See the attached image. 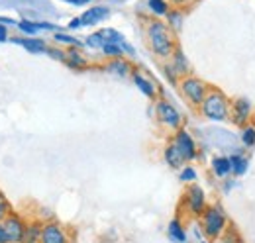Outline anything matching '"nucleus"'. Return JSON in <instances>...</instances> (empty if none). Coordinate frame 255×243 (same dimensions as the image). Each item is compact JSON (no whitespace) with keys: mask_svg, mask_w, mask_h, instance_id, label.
Listing matches in <instances>:
<instances>
[{"mask_svg":"<svg viewBox=\"0 0 255 243\" xmlns=\"http://www.w3.org/2000/svg\"><path fill=\"white\" fill-rule=\"evenodd\" d=\"M145 37H147L149 49L153 51V55L157 59L169 61L173 51L179 47V43L175 39V33L169 30V26L159 18L149 20L145 24Z\"/></svg>","mask_w":255,"mask_h":243,"instance_id":"obj_1","label":"nucleus"},{"mask_svg":"<svg viewBox=\"0 0 255 243\" xmlns=\"http://www.w3.org/2000/svg\"><path fill=\"white\" fill-rule=\"evenodd\" d=\"M198 226H200V232L206 238V242H218L226 234L230 220L220 204H210L198 218Z\"/></svg>","mask_w":255,"mask_h":243,"instance_id":"obj_2","label":"nucleus"},{"mask_svg":"<svg viewBox=\"0 0 255 243\" xmlns=\"http://www.w3.org/2000/svg\"><path fill=\"white\" fill-rule=\"evenodd\" d=\"M230 104H232V100L226 96V92H222L216 87H210L198 112L202 118L210 122H228L230 120Z\"/></svg>","mask_w":255,"mask_h":243,"instance_id":"obj_3","label":"nucleus"},{"mask_svg":"<svg viewBox=\"0 0 255 243\" xmlns=\"http://www.w3.org/2000/svg\"><path fill=\"white\" fill-rule=\"evenodd\" d=\"M177 87H179V91L183 94V98L191 104L192 108H196V110L200 108V104L204 102L206 94L210 91V85H208L206 81H202L200 77H196V75L183 77Z\"/></svg>","mask_w":255,"mask_h":243,"instance_id":"obj_4","label":"nucleus"},{"mask_svg":"<svg viewBox=\"0 0 255 243\" xmlns=\"http://www.w3.org/2000/svg\"><path fill=\"white\" fill-rule=\"evenodd\" d=\"M183 206H185L187 214H189L191 218H194V220H198V218L202 216V212H204L206 206H208V202H206V194H204V190H202L200 184L191 182V184L185 188Z\"/></svg>","mask_w":255,"mask_h":243,"instance_id":"obj_5","label":"nucleus"},{"mask_svg":"<svg viewBox=\"0 0 255 243\" xmlns=\"http://www.w3.org/2000/svg\"><path fill=\"white\" fill-rule=\"evenodd\" d=\"M155 118L165 129L177 131L183 127V114L165 98H159L155 102Z\"/></svg>","mask_w":255,"mask_h":243,"instance_id":"obj_6","label":"nucleus"},{"mask_svg":"<svg viewBox=\"0 0 255 243\" xmlns=\"http://www.w3.org/2000/svg\"><path fill=\"white\" fill-rule=\"evenodd\" d=\"M254 116H255V106L248 96H238V98L232 100V104H230V122L234 125H238L242 129L244 125L252 123Z\"/></svg>","mask_w":255,"mask_h":243,"instance_id":"obj_7","label":"nucleus"},{"mask_svg":"<svg viewBox=\"0 0 255 243\" xmlns=\"http://www.w3.org/2000/svg\"><path fill=\"white\" fill-rule=\"evenodd\" d=\"M2 226H4V232H6L8 243H24L28 220H26L22 214L8 212V216L2 220Z\"/></svg>","mask_w":255,"mask_h":243,"instance_id":"obj_8","label":"nucleus"},{"mask_svg":"<svg viewBox=\"0 0 255 243\" xmlns=\"http://www.w3.org/2000/svg\"><path fill=\"white\" fill-rule=\"evenodd\" d=\"M39 243H73V236L57 220H47L43 222Z\"/></svg>","mask_w":255,"mask_h":243,"instance_id":"obj_9","label":"nucleus"},{"mask_svg":"<svg viewBox=\"0 0 255 243\" xmlns=\"http://www.w3.org/2000/svg\"><path fill=\"white\" fill-rule=\"evenodd\" d=\"M173 141H175V145L179 147V151L183 153V157H185V161H187V163H191V161H194V159L198 157L196 141L192 139V135L185 129V127H181V129H177V131H175Z\"/></svg>","mask_w":255,"mask_h":243,"instance_id":"obj_10","label":"nucleus"},{"mask_svg":"<svg viewBox=\"0 0 255 243\" xmlns=\"http://www.w3.org/2000/svg\"><path fill=\"white\" fill-rule=\"evenodd\" d=\"M163 159H165V163H167L171 169H175V171H181V169L187 165V161H185L183 153L179 151V147L175 145V141H173V139L165 145V149H163Z\"/></svg>","mask_w":255,"mask_h":243,"instance_id":"obj_11","label":"nucleus"},{"mask_svg":"<svg viewBox=\"0 0 255 243\" xmlns=\"http://www.w3.org/2000/svg\"><path fill=\"white\" fill-rule=\"evenodd\" d=\"M108 16H110V10L106 6H95V8L85 10L79 18H81V24L83 26H96V24L104 22Z\"/></svg>","mask_w":255,"mask_h":243,"instance_id":"obj_12","label":"nucleus"},{"mask_svg":"<svg viewBox=\"0 0 255 243\" xmlns=\"http://www.w3.org/2000/svg\"><path fill=\"white\" fill-rule=\"evenodd\" d=\"M65 65L73 71H85L89 67V59L81 51V47H69L65 53Z\"/></svg>","mask_w":255,"mask_h":243,"instance_id":"obj_13","label":"nucleus"},{"mask_svg":"<svg viewBox=\"0 0 255 243\" xmlns=\"http://www.w3.org/2000/svg\"><path fill=\"white\" fill-rule=\"evenodd\" d=\"M169 63H171V67L175 69V73L179 75V79L192 75V73H191V63H189L187 55L183 53V49H181V47H177V49L173 51V55H171Z\"/></svg>","mask_w":255,"mask_h":243,"instance_id":"obj_14","label":"nucleus"},{"mask_svg":"<svg viewBox=\"0 0 255 243\" xmlns=\"http://www.w3.org/2000/svg\"><path fill=\"white\" fill-rule=\"evenodd\" d=\"M131 81H133V85L143 92L147 98H151V100H155V98H157V87H155V83H153V81H149L145 75H141V73L133 71V73H131Z\"/></svg>","mask_w":255,"mask_h":243,"instance_id":"obj_15","label":"nucleus"},{"mask_svg":"<svg viewBox=\"0 0 255 243\" xmlns=\"http://www.w3.org/2000/svg\"><path fill=\"white\" fill-rule=\"evenodd\" d=\"M167 236L173 243H187L189 238H187V230H185V224L181 218H173L167 226Z\"/></svg>","mask_w":255,"mask_h":243,"instance_id":"obj_16","label":"nucleus"},{"mask_svg":"<svg viewBox=\"0 0 255 243\" xmlns=\"http://www.w3.org/2000/svg\"><path fill=\"white\" fill-rule=\"evenodd\" d=\"M104 69L108 71V73H112V75H116V77H131V73H133V69H131V63L128 59H110L106 65H104Z\"/></svg>","mask_w":255,"mask_h":243,"instance_id":"obj_17","label":"nucleus"},{"mask_svg":"<svg viewBox=\"0 0 255 243\" xmlns=\"http://www.w3.org/2000/svg\"><path fill=\"white\" fill-rule=\"evenodd\" d=\"M14 43H18V45H22L24 49H28L30 53H47V43L43 41V39H39V37H14L12 39Z\"/></svg>","mask_w":255,"mask_h":243,"instance_id":"obj_18","label":"nucleus"},{"mask_svg":"<svg viewBox=\"0 0 255 243\" xmlns=\"http://www.w3.org/2000/svg\"><path fill=\"white\" fill-rule=\"evenodd\" d=\"M165 24L169 26V30L173 31V33L175 31H181L183 24H185V12L181 8H171L167 12V16H165Z\"/></svg>","mask_w":255,"mask_h":243,"instance_id":"obj_19","label":"nucleus"},{"mask_svg":"<svg viewBox=\"0 0 255 243\" xmlns=\"http://www.w3.org/2000/svg\"><path fill=\"white\" fill-rule=\"evenodd\" d=\"M41 230H43V220H30L28 226H26L24 243H39V240H41Z\"/></svg>","mask_w":255,"mask_h":243,"instance_id":"obj_20","label":"nucleus"},{"mask_svg":"<svg viewBox=\"0 0 255 243\" xmlns=\"http://www.w3.org/2000/svg\"><path fill=\"white\" fill-rule=\"evenodd\" d=\"M210 167H212V173L216 175V177H220V179H226L230 173H232V165H230V157H214L212 159V163H210Z\"/></svg>","mask_w":255,"mask_h":243,"instance_id":"obj_21","label":"nucleus"},{"mask_svg":"<svg viewBox=\"0 0 255 243\" xmlns=\"http://www.w3.org/2000/svg\"><path fill=\"white\" fill-rule=\"evenodd\" d=\"M230 165H232V175H236V177H244V175L248 173L250 161H248L244 155L234 153V155L230 157Z\"/></svg>","mask_w":255,"mask_h":243,"instance_id":"obj_22","label":"nucleus"},{"mask_svg":"<svg viewBox=\"0 0 255 243\" xmlns=\"http://www.w3.org/2000/svg\"><path fill=\"white\" fill-rule=\"evenodd\" d=\"M147 8H149V12H151L153 16H157V18L167 16V12L171 10V8H169V0H147Z\"/></svg>","mask_w":255,"mask_h":243,"instance_id":"obj_23","label":"nucleus"},{"mask_svg":"<svg viewBox=\"0 0 255 243\" xmlns=\"http://www.w3.org/2000/svg\"><path fill=\"white\" fill-rule=\"evenodd\" d=\"M53 39H55L57 45H67V49L69 47H83V41L81 39H77V37H73L69 33H63V31H55Z\"/></svg>","mask_w":255,"mask_h":243,"instance_id":"obj_24","label":"nucleus"},{"mask_svg":"<svg viewBox=\"0 0 255 243\" xmlns=\"http://www.w3.org/2000/svg\"><path fill=\"white\" fill-rule=\"evenodd\" d=\"M98 33L102 35L104 43H118V45H122V41H126V37H124L120 31L112 30V28H104V30H98Z\"/></svg>","mask_w":255,"mask_h":243,"instance_id":"obj_25","label":"nucleus"},{"mask_svg":"<svg viewBox=\"0 0 255 243\" xmlns=\"http://www.w3.org/2000/svg\"><path fill=\"white\" fill-rule=\"evenodd\" d=\"M100 51L104 53V57L108 61L122 59V57H124V49H122V45H118V43H104V47H102Z\"/></svg>","mask_w":255,"mask_h":243,"instance_id":"obj_26","label":"nucleus"},{"mask_svg":"<svg viewBox=\"0 0 255 243\" xmlns=\"http://www.w3.org/2000/svg\"><path fill=\"white\" fill-rule=\"evenodd\" d=\"M242 143L246 147H254L255 145V123H248L242 127Z\"/></svg>","mask_w":255,"mask_h":243,"instance_id":"obj_27","label":"nucleus"},{"mask_svg":"<svg viewBox=\"0 0 255 243\" xmlns=\"http://www.w3.org/2000/svg\"><path fill=\"white\" fill-rule=\"evenodd\" d=\"M179 181L187 182V184L194 182V181H196V169H194V167H191V165H185V167L179 171Z\"/></svg>","mask_w":255,"mask_h":243,"instance_id":"obj_28","label":"nucleus"},{"mask_svg":"<svg viewBox=\"0 0 255 243\" xmlns=\"http://www.w3.org/2000/svg\"><path fill=\"white\" fill-rule=\"evenodd\" d=\"M85 45L87 47H91V49H102L104 47V39H102V35L98 33V31H95V33H91L87 39H85Z\"/></svg>","mask_w":255,"mask_h":243,"instance_id":"obj_29","label":"nucleus"},{"mask_svg":"<svg viewBox=\"0 0 255 243\" xmlns=\"http://www.w3.org/2000/svg\"><path fill=\"white\" fill-rule=\"evenodd\" d=\"M163 75H165V79H167L171 85H179V81H181V79H179V75L175 73V69L171 67V63H169V61H165V63H163Z\"/></svg>","mask_w":255,"mask_h":243,"instance_id":"obj_30","label":"nucleus"},{"mask_svg":"<svg viewBox=\"0 0 255 243\" xmlns=\"http://www.w3.org/2000/svg\"><path fill=\"white\" fill-rule=\"evenodd\" d=\"M20 30H22V33H26V35H35L37 33V24L35 22H30V20H20L18 24H16Z\"/></svg>","mask_w":255,"mask_h":243,"instance_id":"obj_31","label":"nucleus"},{"mask_svg":"<svg viewBox=\"0 0 255 243\" xmlns=\"http://www.w3.org/2000/svg\"><path fill=\"white\" fill-rule=\"evenodd\" d=\"M65 53H67V49H61V47H47V55L55 61L65 63Z\"/></svg>","mask_w":255,"mask_h":243,"instance_id":"obj_32","label":"nucleus"},{"mask_svg":"<svg viewBox=\"0 0 255 243\" xmlns=\"http://www.w3.org/2000/svg\"><path fill=\"white\" fill-rule=\"evenodd\" d=\"M8 212H12L10 210V206H8V202H6V198L2 196V192H0V222L8 216Z\"/></svg>","mask_w":255,"mask_h":243,"instance_id":"obj_33","label":"nucleus"},{"mask_svg":"<svg viewBox=\"0 0 255 243\" xmlns=\"http://www.w3.org/2000/svg\"><path fill=\"white\" fill-rule=\"evenodd\" d=\"M122 49H124V55H129V57H133V55H135V49H133L128 41H122Z\"/></svg>","mask_w":255,"mask_h":243,"instance_id":"obj_34","label":"nucleus"},{"mask_svg":"<svg viewBox=\"0 0 255 243\" xmlns=\"http://www.w3.org/2000/svg\"><path fill=\"white\" fill-rule=\"evenodd\" d=\"M173 6H177V8H185V6H189V4H192L194 0H169Z\"/></svg>","mask_w":255,"mask_h":243,"instance_id":"obj_35","label":"nucleus"},{"mask_svg":"<svg viewBox=\"0 0 255 243\" xmlns=\"http://www.w3.org/2000/svg\"><path fill=\"white\" fill-rule=\"evenodd\" d=\"M79 28H83L81 18H73V20L69 22V30H79Z\"/></svg>","mask_w":255,"mask_h":243,"instance_id":"obj_36","label":"nucleus"},{"mask_svg":"<svg viewBox=\"0 0 255 243\" xmlns=\"http://www.w3.org/2000/svg\"><path fill=\"white\" fill-rule=\"evenodd\" d=\"M6 39H8V28L4 24H0V43L6 41Z\"/></svg>","mask_w":255,"mask_h":243,"instance_id":"obj_37","label":"nucleus"},{"mask_svg":"<svg viewBox=\"0 0 255 243\" xmlns=\"http://www.w3.org/2000/svg\"><path fill=\"white\" fill-rule=\"evenodd\" d=\"M0 243H8V238H6V232H4L2 222H0Z\"/></svg>","mask_w":255,"mask_h":243,"instance_id":"obj_38","label":"nucleus"},{"mask_svg":"<svg viewBox=\"0 0 255 243\" xmlns=\"http://www.w3.org/2000/svg\"><path fill=\"white\" fill-rule=\"evenodd\" d=\"M93 0H71V4H77V6H83V4H89Z\"/></svg>","mask_w":255,"mask_h":243,"instance_id":"obj_39","label":"nucleus"},{"mask_svg":"<svg viewBox=\"0 0 255 243\" xmlns=\"http://www.w3.org/2000/svg\"><path fill=\"white\" fill-rule=\"evenodd\" d=\"M232 186H234V181H232V179H228V181L224 182V190H230Z\"/></svg>","mask_w":255,"mask_h":243,"instance_id":"obj_40","label":"nucleus"},{"mask_svg":"<svg viewBox=\"0 0 255 243\" xmlns=\"http://www.w3.org/2000/svg\"><path fill=\"white\" fill-rule=\"evenodd\" d=\"M216 243H228V242H226V240H222V238H220V240H218V242H216Z\"/></svg>","mask_w":255,"mask_h":243,"instance_id":"obj_41","label":"nucleus"},{"mask_svg":"<svg viewBox=\"0 0 255 243\" xmlns=\"http://www.w3.org/2000/svg\"><path fill=\"white\" fill-rule=\"evenodd\" d=\"M200 243H208V242H206V240H200Z\"/></svg>","mask_w":255,"mask_h":243,"instance_id":"obj_42","label":"nucleus"},{"mask_svg":"<svg viewBox=\"0 0 255 243\" xmlns=\"http://www.w3.org/2000/svg\"><path fill=\"white\" fill-rule=\"evenodd\" d=\"M65 2H71V0H65Z\"/></svg>","mask_w":255,"mask_h":243,"instance_id":"obj_43","label":"nucleus"}]
</instances>
